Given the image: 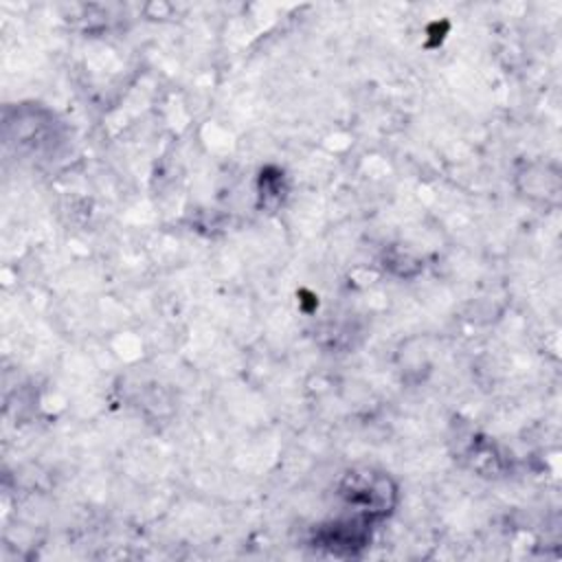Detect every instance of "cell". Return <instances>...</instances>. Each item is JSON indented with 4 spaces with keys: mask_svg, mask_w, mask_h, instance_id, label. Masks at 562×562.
Returning a JSON list of instances; mask_svg holds the SVG:
<instances>
[{
    "mask_svg": "<svg viewBox=\"0 0 562 562\" xmlns=\"http://www.w3.org/2000/svg\"><path fill=\"white\" fill-rule=\"evenodd\" d=\"M340 496L362 518H378L391 512L395 503V485L384 472L362 468L345 474Z\"/></svg>",
    "mask_w": 562,
    "mask_h": 562,
    "instance_id": "cell-1",
    "label": "cell"
},
{
    "mask_svg": "<svg viewBox=\"0 0 562 562\" xmlns=\"http://www.w3.org/2000/svg\"><path fill=\"white\" fill-rule=\"evenodd\" d=\"M525 178V191L529 198H536V200H544V202H551V200H558V193H560V176L555 169H551L549 165H538V167H529L525 169L522 173Z\"/></svg>",
    "mask_w": 562,
    "mask_h": 562,
    "instance_id": "cell-2",
    "label": "cell"
}]
</instances>
